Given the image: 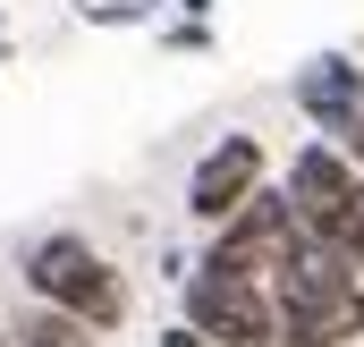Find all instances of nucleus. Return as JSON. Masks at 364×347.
Instances as JSON below:
<instances>
[{
  "mask_svg": "<svg viewBox=\"0 0 364 347\" xmlns=\"http://www.w3.org/2000/svg\"><path fill=\"white\" fill-rule=\"evenodd\" d=\"M17 279H26V297L34 305H60V314H77V322H93L102 339L127 322V271L93 246L85 229H43L26 255H17Z\"/></svg>",
  "mask_w": 364,
  "mask_h": 347,
  "instance_id": "f257e3e1",
  "label": "nucleus"
},
{
  "mask_svg": "<svg viewBox=\"0 0 364 347\" xmlns=\"http://www.w3.org/2000/svg\"><path fill=\"white\" fill-rule=\"evenodd\" d=\"M272 305H279V347H356L364 339V271L322 255V246L272 279Z\"/></svg>",
  "mask_w": 364,
  "mask_h": 347,
  "instance_id": "f03ea898",
  "label": "nucleus"
},
{
  "mask_svg": "<svg viewBox=\"0 0 364 347\" xmlns=\"http://www.w3.org/2000/svg\"><path fill=\"white\" fill-rule=\"evenodd\" d=\"M288 203L305 212V229H314L322 255H339V262L364 271V170L348 153L296 144V153H288Z\"/></svg>",
  "mask_w": 364,
  "mask_h": 347,
  "instance_id": "7ed1b4c3",
  "label": "nucleus"
},
{
  "mask_svg": "<svg viewBox=\"0 0 364 347\" xmlns=\"http://www.w3.org/2000/svg\"><path fill=\"white\" fill-rule=\"evenodd\" d=\"M305 255H314V229H305V212L288 203V186H263V195L203 246L212 271H246V279H263V288H272L288 262H305Z\"/></svg>",
  "mask_w": 364,
  "mask_h": 347,
  "instance_id": "20e7f679",
  "label": "nucleus"
},
{
  "mask_svg": "<svg viewBox=\"0 0 364 347\" xmlns=\"http://www.w3.org/2000/svg\"><path fill=\"white\" fill-rule=\"evenodd\" d=\"M178 297H186V331H203L212 347H279V305H272L263 279L195 262V279Z\"/></svg>",
  "mask_w": 364,
  "mask_h": 347,
  "instance_id": "39448f33",
  "label": "nucleus"
},
{
  "mask_svg": "<svg viewBox=\"0 0 364 347\" xmlns=\"http://www.w3.org/2000/svg\"><path fill=\"white\" fill-rule=\"evenodd\" d=\"M263 186H272V153H263V136L229 127V136H220V144H212V153L186 170V220L220 237V229H229V220H237V212H246Z\"/></svg>",
  "mask_w": 364,
  "mask_h": 347,
  "instance_id": "423d86ee",
  "label": "nucleus"
},
{
  "mask_svg": "<svg viewBox=\"0 0 364 347\" xmlns=\"http://www.w3.org/2000/svg\"><path fill=\"white\" fill-rule=\"evenodd\" d=\"M288 102L314 119V144H339V136L364 119V68L348 60V51H314V60L288 77Z\"/></svg>",
  "mask_w": 364,
  "mask_h": 347,
  "instance_id": "0eeeda50",
  "label": "nucleus"
},
{
  "mask_svg": "<svg viewBox=\"0 0 364 347\" xmlns=\"http://www.w3.org/2000/svg\"><path fill=\"white\" fill-rule=\"evenodd\" d=\"M9 347H102V331L93 322H77V314H60V305H17L9 314Z\"/></svg>",
  "mask_w": 364,
  "mask_h": 347,
  "instance_id": "6e6552de",
  "label": "nucleus"
},
{
  "mask_svg": "<svg viewBox=\"0 0 364 347\" xmlns=\"http://www.w3.org/2000/svg\"><path fill=\"white\" fill-rule=\"evenodd\" d=\"M161 43H170V51H203V43H212V26H170Z\"/></svg>",
  "mask_w": 364,
  "mask_h": 347,
  "instance_id": "1a4fd4ad",
  "label": "nucleus"
},
{
  "mask_svg": "<svg viewBox=\"0 0 364 347\" xmlns=\"http://www.w3.org/2000/svg\"><path fill=\"white\" fill-rule=\"evenodd\" d=\"M153 347H212L203 331H186V322H170V331H153Z\"/></svg>",
  "mask_w": 364,
  "mask_h": 347,
  "instance_id": "9d476101",
  "label": "nucleus"
},
{
  "mask_svg": "<svg viewBox=\"0 0 364 347\" xmlns=\"http://www.w3.org/2000/svg\"><path fill=\"white\" fill-rule=\"evenodd\" d=\"M178 9H186V26H203V17H212L220 0H178Z\"/></svg>",
  "mask_w": 364,
  "mask_h": 347,
  "instance_id": "9b49d317",
  "label": "nucleus"
},
{
  "mask_svg": "<svg viewBox=\"0 0 364 347\" xmlns=\"http://www.w3.org/2000/svg\"><path fill=\"white\" fill-rule=\"evenodd\" d=\"M0 347H9V314H0Z\"/></svg>",
  "mask_w": 364,
  "mask_h": 347,
  "instance_id": "f8f14e48",
  "label": "nucleus"
}]
</instances>
